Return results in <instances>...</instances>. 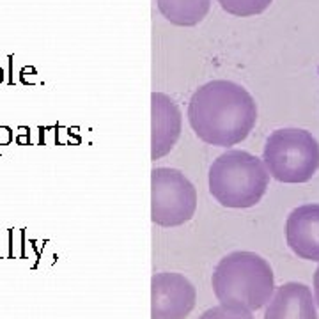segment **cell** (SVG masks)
<instances>
[{"mask_svg": "<svg viewBox=\"0 0 319 319\" xmlns=\"http://www.w3.org/2000/svg\"><path fill=\"white\" fill-rule=\"evenodd\" d=\"M186 116L199 140L208 146L231 147L243 142L254 130L257 105L239 83L213 80L192 94Z\"/></svg>", "mask_w": 319, "mask_h": 319, "instance_id": "1", "label": "cell"}, {"mask_svg": "<svg viewBox=\"0 0 319 319\" xmlns=\"http://www.w3.org/2000/svg\"><path fill=\"white\" fill-rule=\"evenodd\" d=\"M211 286L220 305L233 309H263L275 291V275L264 257L248 250H236L218 261Z\"/></svg>", "mask_w": 319, "mask_h": 319, "instance_id": "2", "label": "cell"}, {"mask_svg": "<svg viewBox=\"0 0 319 319\" xmlns=\"http://www.w3.org/2000/svg\"><path fill=\"white\" fill-rule=\"evenodd\" d=\"M208 183L220 206L246 210L261 202L268 190L269 174L261 158L248 151L231 149L213 160Z\"/></svg>", "mask_w": 319, "mask_h": 319, "instance_id": "3", "label": "cell"}, {"mask_svg": "<svg viewBox=\"0 0 319 319\" xmlns=\"http://www.w3.org/2000/svg\"><path fill=\"white\" fill-rule=\"evenodd\" d=\"M263 163L280 183H307L319 169V142L300 128H280L266 140Z\"/></svg>", "mask_w": 319, "mask_h": 319, "instance_id": "4", "label": "cell"}, {"mask_svg": "<svg viewBox=\"0 0 319 319\" xmlns=\"http://www.w3.org/2000/svg\"><path fill=\"white\" fill-rule=\"evenodd\" d=\"M199 195L192 181L172 167L151 170V222L154 225L179 227L195 216Z\"/></svg>", "mask_w": 319, "mask_h": 319, "instance_id": "5", "label": "cell"}, {"mask_svg": "<svg viewBox=\"0 0 319 319\" xmlns=\"http://www.w3.org/2000/svg\"><path fill=\"white\" fill-rule=\"evenodd\" d=\"M197 289L177 271H160L151 279V319H186L195 309Z\"/></svg>", "mask_w": 319, "mask_h": 319, "instance_id": "6", "label": "cell"}, {"mask_svg": "<svg viewBox=\"0 0 319 319\" xmlns=\"http://www.w3.org/2000/svg\"><path fill=\"white\" fill-rule=\"evenodd\" d=\"M183 131V113L169 94H151V160L170 153Z\"/></svg>", "mask_w": 319, "mask_h": 319, "instance_id": "7", "label": "cell"}, {"mask_svg": "<svg viewBox=\"0 0 319 319\" xmlns=\"http://www.w3.org/2000/svg\"><path fill=\"white\" fill-rule=\"evenodd\" d=\"M286 239L300 259L319 263V204H303L289 213Z\"/></svg>", "mask_w": 319, "mask_h": 319, "instance_id": "8", "label": "cell"}, {"mask_svg": "<svg viewBox=\"0 0 319 319\" xmlns=\"http://www.w3.org/2000/svg\"><path fill=\"white\" fill-rule=\"evenodd\" d=\"M264 319H317V305L310 287L302 282L277 287L266 303Z\"/></svg>", "mask_w": 319, "mask_h": 319, "instance_id": "9", "label": "cell"}, {"mask_svg": "<svg viewBox=\"0 0 319 319\" xmlns=\"http://www.w3.org/2000/svg\"><path fill=\"white\" fill-rule=\"evenodd\" d=\"M160 13L177 27H195L208 16L211 0H156Z\"/></svg>", "mask_w": 319, "mask_h": 319, "instance_id": "10", "label": "cell"}, {"mask_svg": "<svg viewBox=\"0 0 319 319\" xmlns=\"http://www.w3.org/2000/svg\"><path fill=\"white\" fill-rule=\"evenodd\" d=\"M225 13L234 14L239 18L256 16L264 13L273 0H216Z\"/></svg>", "mask_w": 319, "mask_h": 319, "instance_id": "11", "label": "cell"}, {"mask_svg": "<svg viewBox=\"0 0 319 319\" xmlns=\"http://www.w3.org/2000/svg\"><path fill=\"white\" fill-rule=\"evenodd\" d=\"M199 319H256L252 312L241 309H233L225 305H215L211 309L204 310L199 316Z\"/></svg>", "mask_w": 319, "mask_h": 319, "instance_id": "12", "label": "cell"}, {"mask_svg": "<svg viewBox=\"0 0 319 319\" xmlns=\"http://www.w3.org/2000/svg\"><path fill=\"white\" fill-rule=\"evenodd\" d=\"M314 300H316V305L319 307V266L314 273Z\"/></svg>", "mask_w": 319, "mask_h": 319, "instance_id": "13", "label": "cell"}]
</instances>
